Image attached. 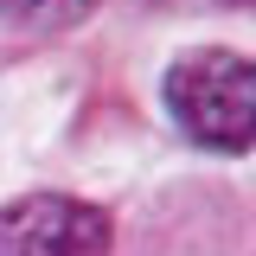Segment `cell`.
<instances>
[{
	"label": "cell",
	"mask_w": 256,
	"mask_h": 256,
	"mask_svg": "<svg viewBox=\"0 0 256 256\" xmlns=\"http://www.w3.org/2000/svg\"><path fill=\"white\" fill-rule=\"evenodd\" d=\"M166 116L186 128L198 148H224L244 154L256 141V70L244 52L224 45H198L166 64Z\"/></svg>",
	"instance_id": "1"
},
{
	"label": "cell",
	"mask_w": 256,
	"mask_h": 256,
	"mask_svg": "<svg viewBox=\"0 0 256 256\" xmlns=\"http://www.w3.org/2000/svg\"><path fill=\"white\" fill-rule=\"evenodd\" d=\"M109 218L70 192H26L0 205V256H109Z\"/></svg>",
	"instance_id": "2"
},
{
	"label": "cell",
	"mask_w": 256,
	"mask_h": 256,
	"mask_svg": "<svg viewBox=\"0 0 256 256\" xmlns=\"http://www.w3.org/2000/svg\"><path fill=\"white\" fill-rule=\"evenodd\" d=\"M96 0H0V20L20 32H58V26H77Z\"/></svg>",
	"instance_id": "3"
},
{
	"label": "cell",
	"mask_w": 256,
	"mask_h": 256,
	"mask_svg": "<svg viewBox=\"0 0 256 256\" xmlns=\"http://www.w3.org/2000/svg\"><path fill=\"white\" fill-rule=\"evenodd\" d=\"M230 6H244V0H230Z\"/></svg>",
	"instance_id": "4"
}]
</instances>
